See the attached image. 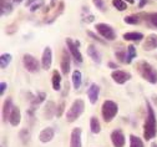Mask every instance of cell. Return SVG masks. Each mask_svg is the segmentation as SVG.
I'll return each instance as SVG.
<instances>
[{
	"instance_id": "6da1fadb",
	"label": "cell",
	"mask_w": 157,
	"mask_h": 147,
	"mask_svg": "<svg viewBox=\"0 0 157 147\" xmlns=\"http://www.w3.org/2000/svg\"><path fill=\"white\" fill-rule=\"evenodd\" d=\"M146 109H147V116L144 123V138L146 141H150L155 138L157 133V120H156V114L153 111V107L148 100H146Z\"/></svg>"
},
{
	"instance_id": "7a4b0ae2",
	"label": "cell",
	"mask_w": 157,
	"mask_h": 147,
	"mask_svg": "<svg viewBox=\"0 0 157 147\" xmlns=\"http://www.w3.org/2000/svg\"><path fill=\"white\" fill-rule=\"evenodd\" d=\"M136 70L137 72H139V75L146 80L147 82L152 83V85H155V83H157V71L156 69L150 64V62L147 61H139L136 64Z\"/></svg>"
},
{
	"instance_id": "3957f363",
	"label": "cell",
	"mask_w": 157,
	"mask_h": 147,
	"mask_svg": "<svg viewBox=\"0 0 157 147\" xmlns=\"http://www.w3.org/2000/svg\"><path fill=\"white\" fill-rule=\"evenodd\" d=\"M85 111V102L84 100L81 99H76L72 103H71V106L70 109L67 110L66 112V121L67 122H75L78 117H80Z\"/></svg>"
},
{
	"instance_id": "277c9868",
	"label": "cell",
	"mask_w": 157,
	"mask_h": 147,
	"mask_svg": "<svg viewBox=\"0 0 157 147\" xmlns=\"http://www.w3.org/2000/svg\"><path fill=\"white\" fill-rule=\"evenodd\" d=\"M119 112V105L111 100H105L101 106V115L106 123L111 122Z\"/></svg>"
},
{
	"instance_id": "5b68a950",
	"label": "cell",
	"mask_w": 157,
	"mask_h": 147,
	"mask_svg": "<svg viewBox=\"0 0 157 147\" xmlns=\"http://www.w3.org/2000/svg\"><path fill=\"white\" fill-rule=\"evenodd\" d=\"M96 31L99 33V35L104 39V40H109V41H113L116 39V31L113 30V28L109 24L105 23H100V24H96L95 26Z\"/></svg>"
},
{
	"instance_id": "8992f818",
	"label": "cell",
	"mask_w": 157,
	"mask_h": 147,
	"mask_svg": "<svg viewBox=\"0 0 157 147\" xmlns=\"http://www.w3.org/2000/svg\"><path fill=\"white\" fill-rule=\"evenodd\" d=\"M23 65L26 69V71L31 72V74H36L40 70V62L37 61V59L35 56H33L31 54H25L23 56Z\"/></svg>"
},
{
	"instance_id": "52a82bcc",
	"label": "cell",
	"mask_w": 157,
	"mask_h": 147,
	"mask_svg": "<svg viewBox=\"0 0 157 147\" xmlns=\"http://www.w3.org/2000/svg\"><path fill=\"white\" fill-rule=\"evenodd\" d=\"M65 43H66V48H67L69 52L71 54L72 59L75 60V62H77V64H82V61H84L82 54L80 52V50H78V46L75 44V41L71 37H66Z\"/></svg>"
},
{
	"instance_id": "ba28073f",
	"label": "cell",
	"mask_w": 157,
	"mask_h": 147,
	"mask_svg": "<svg viewBox=\"0 0 157 147\" xmlns=\"http://www.w3.org/2000/svg\"><path fill=\"white\" fill-rule=\"evenodd\" d=\"M71 54L69 52L67 49H63L61 51V60H60V69L63 75H67L71 70Z\"/></svg>"
},
{
	"instance_id": "9c48e42d",
	"label": "cell",
	"mask_w": 157,
	"mask_h": 147,
	"mask_svg": "<svg viewBox=\"0 0 157 147\" xmlns=\"http://www.w3.org/2000/svg\"><path fill=\"white\" fill-rule=\"evenodd\" d=\"M110 138H111V142H112L113 147H124L125 143H126V138H125V135H124L121 129L113 130L110 135Z\"/></svg>"
},
{
	"instance_id": "30bf717a",
	"label": "cell",
	"mask_w": 157,
	"mask_h": 147,
	"mask_svg": "<svg viewBox=\"0 0 157 147\" xmlns=\"http://www.w3.org/2000/svg\"><path fill=\"white\" fill-rule=\"evenodd\" d=\"M111 77L116 83L124 85V83H126L131 79V74L126 72V71H122V70H113L111 72Z\"/></svg>"
},
{
	"instance_id": "8fae6325",
	"label": "cell",
	"mask_w": 157,
	"mask_h": 147,
	"mask_svg": "<svg viewBox=\"0 0 157 147\" xmlns=\"http://www.w3.org/2000/svg\"><path fill=\"white\" fill-rule=\"evenodd\" d=\"M51 64H52V51H51L50 46H46L41 55V68L48 71V70H50Z\"/></svg>"
},
{
	"instance_id": "7c38bea8",
	"label": "cell",
	"mask_w": 157,
	"mask_h": 147,
	"mask_svg": "<svg viewBox=\"0 0 157 147\" xmlns=\"http://www.w3.org/2000/svg\"><path fill=\"white\" fill-rule=\"evenodd\" d=\"M81 133H82V130L80 127H75L71 131V135H70V147H82Z\"/></svg>"
},
{
	"instance_id": "4fadbf2b",
	"label": "cell",
	"mask_w": 157,
	"mask_h": 147,
	"mask_svg": "<svg viewBox=\"0 0 157 147\" xmlns=\"http://www.w3.org/2000/svg\"><path fill=\"white\" fill-rule=\"evenodd\" d=\"M87 97L91 105H95L99 100V95H100V86L97 83H91L90 87L87 89Z\"/></svg>"
},
{
	"instance_id": "5bb4252c",
	"label": "cell",
	"mask_w": 157,
	"mask_h": 147,
	"mask_svg": "<svg viewBox=\"0 0 157 147\" xmlns=\"http://www.w3.org/2000/svg\"><path fill=\"white\" fill-rule=\"evenodd\" d=\"M142 48L145 51H152L157 49V35L156 34H150L145 37V41L142 44Z\"/></svg>"
},
{
	"instance_id": "9a60e30c",
	"label": "cell",
	"mask_w": 157,
	"mask_h": 147,
	"mask_svg": "<svg viewBox=\"0 0 157 147\" xmlns=\"http://www.w3.org/2000/svg\"><path fill=\"white\" fill-rule=\"evenodd\" d=\"M139 15L142 20H145L147 26L157 29V13H141Z\"/></svg>"
},
{
	"instance_id": "2e32d148",
	"label": "cell",
	"mask_w": 157,
	"mask_h": 147,
	"mask_svg": "<svg viewBox=\"0 0 157 147\" xmlns=\"http://www.w3.org/2000/svg\"><path fill=\"white\" fill-rule=\"evenodd\" d=\"M13 107H14V105H13V100H11V97H8V99L4 101L3 110H2V117H3V122L9 121V117H10V114H11Z\"/></svg>"
},
{
	"instance_id": "e0dca14e",
	"label": "cell",
	"mask_w": 157,
	"mask_h": 147,
	"mask_svg": "<svg viewBox=\"0 0 157 147\" xmlns=\"http://www.w3.org/2000/svg\"><path fill=\"white\" fill-rule=\"evenodd\" d=\"M54 136H55V130L52 127H45L39 133V140L43 143H48L54 138Z\"/></svg>"
},
{
	"instance_id": "ac0fdd59",
	"label": "cell",
	"mask_w": 157,
	"mask_h": 147,
	"mask_svg": "<svg viewBox=\"0 0 157 147\" xmlns=\"http://www.w3.org/2000/svg\"><path fill=\"white\" fill-rule=\"evenodd\" d=\"M9 122L13 127H16V126L20 125L21 122V112H20V109L17 106H14L13 110H11V114H10V117H9Z\"/></svg>"
},
{
	"instance_id": "d6986e66",
	"label": "cell",
	"mask_w": 157,
	"mask_h": 147,
	"mask_svg": "<svg viewBox=\"0 0 157 147\" xmlns=\"http://www.w3.org/2000/svg\"><path fill=\"white\" fill-rule=\"evenodd\" d=\"M13 0H0V14H2V16H8L13 13Z\"/></svg>"
},
{
	"instance_id": "ffe728a7",
	"label": "cell",
	"mask_w": 157,
	"mask_h": 147,
	"mask_svg": "<svg viewBox=\"0 0 157 147\" xmlns=\"http://www.w3.org/2000/svg\"><path fill=\"white\" fill-rule=\"evenodd\" d=\"M56 105L54 101H46V105L44 107V116L46 120H52L54 116H56Z\"/></svg>"
},
{
	"instance_id": "44dd1931",
	"label": "cell",
	"mask_w": 157,
	"mask_h": 147,
	"mask_svg": "<svg viewBox=\"0 0 157 147\" xmlns=\"http://www.w3.org/2000/svg\"><path fill=\"white\" fill-rule=\"evenodd\" d=\"M124 40L126 41H132V43H140L145 39L142 33H136V31H131V33H125L122 35Z\"/></svg>"
},
{
	"instance_id": "7402d4cb",
	"label": "cell",
	"mask_w": 157,
	"mask_h": 147,
	"mask_svg": "<svg viewBox=\"0 0 157 147\" xmlns=\"http://www.w3.org/2000/svg\"><path fill=\"white\" fill-rule=\"evenodd\" d=\"M71 83L75 90H78L82 83V74L80 70H74L71 75Z\"/></svg>"
},
{
	"instance_id": "603a6c76",
	"label": "cell",
	"mask_w": 157,
	"mask_h": 147,
	"mask_svg": "<svg viewBox=\"0 0 157 147\" xmlns=\"http://www.w3.org/2000/svg\"><path fill=\"white\" fill-rule=\"evenodd\" d=\"M87 55L92 59L94 62H96V64H100L101 62V54H100V51L97 50V48L95 45L90 44L87 46Z\"/></svg>"
},
{
	"instance_id": "cb8c5ba5",
	"label": "cell",
	"mask_w": 157,
	"mask_h": 147,
	"mask_svg": "<svg viewBox=\"0 0 157 147\" xmlns=\"http://www.w3.org/2000/svg\"><path fill=\"white\" fill-rule=\"evenodd\" d=\"M51 83H52V89L55 91H61V74L57 70L52 71L51 75Z\"/></svg>"
},
{
	"instance_id": "d4e9b609",
	"label": "cell",
	"mask_w": 157,
	"mask_h": 147,
	"mask_svg": "<svg viewBox=\"0 0 157 147\" xmlns=\"http://www.w3.org/2000/svg\"><path fill=\"white\" fill-rule=\"evenodd\" d=\"M64 9H65V4H64V2H60V3H59V6L56 8V11L54 13V15L48 17V19H45V24H52L55 20L64 13Z\"/></svg>"
},
{
	"instance_id": "484cf974",
	"label": "cell",
	"mask_w": 157,
	"mask_h": 147,
	"mask_svg": "<svg viewBox=\"0 0 157 147\" xmlns=\"http://www.w3.org/2000/svg\"><path fill=\"white\" fill-rule=\"evenodd\" d=\"M90 130L92 133L97 135V133H100L101 132V123L99 121V118H97L96 116H92L90 118Z\"/></svg>"
},
{
	"instance_id": "4316f807",
	"label": "cell",
	"mask_w": 157,
	"mask_h": 147,
	"mask_svg": "<svg viewBox=\"0 0 157 147\" xmlns=\"http://www.w3.org/2000/svg\"><path fill=\"white\" fill-rule=\"evenodd\" d=\"M124 21L128 25H139L141 21H142V19L139 14H132V15H127L124 17Z\"/></svg>"
},
{
	"instance_id": "83f0119b",
	"label": "cell",
	"mask_w": 157,
	"mask_h": 147,
	"mask_svg": "<svg viewBox=\"0 0 157 147\" xmlns=\"http://www.w3.org/2000/svg\"><path fill=\"white\" fill-rule=\"evenodd\" d=\"M11 54L6 52V54H2V56H0V68H2V70H5L11 62Z\"/></svg>"
},
{
	"instance_id": "f1b7e54d",
	"label": "cell",
	"mask_w": 157,
	"mask_h": 147,
	"mask_svg": "<svg viewBox=\"0 0 157 147\" xmlns=\"http://www.w3.org/2000/svg\"><path fill=\"white\" fill-rule=\"evenodd\" d=\"M115 56L119 60V62L121 64H126V56H127V50H125L124 48H119L115 50Z\"/></svg>"
},
{
	"instance_id": "f546056e",
	"label": "cell",
	"mask_w": 157,
	"mask_h": 147,
	"mask_svg": "<svg viewBox=\"0 0 157 147\" xmlns=\"http://www.w3.org/2000/svg\"><path fill=\"white\" fill-rule=\"evenodd\" d=\"M127 56H126V64H131L132 62V60L137 56V51H136V48H135V45H128L127 46Z\"/></svg>"
},
{
	"instance_id": "4dcf8cb0",
	"label": "cell",
	"mask_w": 157,
	"mask_h": 147,
	"mask_svg": "<svg viewBox=\"0 0 157 147\" xmlns=\"http://www.w3.org/2000/svg\"><path fill=\"white\" fill-rule=\"evenodd\" d=\"M19 138L21 140V142L24 145H28L30 142V131H29V129H21L20 132H19Z\"/></svg>"
},
{
	"instance_id": "1f68e13d",
	"label": "cell",
	"mask_w": 157,
	"mask_h": 147,
	"mask_svg": "<svg viewBox=\"0 0 157 147\" xmlns=\"http://www.w3.org/2000/svg\"><path fill=\"white\" fill-rule=\"evenodd\" d=\"M130 147H145L144 141L135 135H130Z\"/></svg>"
},
{
	"instance_id": "d6a6232c",
	"label": "cell",
	"mask_w": 157,
	"mask_h": 147,
	"mask_svg": "<svg viewBox=\"0 0 157 147\" xmlns=\"http://www.w3.org/2000/svg\"><path fill=\"white\" fill-rule=\"evenodd\" d=\"M112 5L119 11H125L127 9V3L124 0H112Z\"/></svg>"
},
{
	"instance_id": "836d02e7",
	"label": "cell",
	"mask_w": 157,
	"mask_h": 147,
	"mask_svg": "<svg viewBox=\"0 0 157 147\" xmlns=\"http://www.w3.org/2000/svg\"><path fill=\"white\" fill-rule=\"evenodd\" d=\"M92 3L96 6V9H99L101 13H105L107 10V5L105 3V0H92Z\"/></svg>"
},
{
	"instance_id": "e575fe53",
	"label": "cell",
	"mask_w": 157,
	"mask_h": 147,
	"mask_svg": "<svg viewBox=\"0 0 157 147\" xmlns=\"http://www.w3.org/2000/svg\"><path fill=\"white\" fill-rule=\"evenodd\" d=\"M86 34L91 37V39H94V40H96L97 41V43H99V44H101V45H105L106 44V40H104V39H101L100 36H97L95 33H92V31H90V30H87L86 31Z\"/></svg>"
},
{
	"instance_id": "d590c367",
	"label": "cell",
	"mask_w": 157,
	"mask_h": 147,
	"mask_svg": "<svg viewBox=\"0 0 157 147\" xmlns=\"http://www.w3.org/2000/svg\"><path fill=\"white\" fill-rule=\"evenodd\" d=\"M65 107H66V105H65V101H61L60 103L57 105V107H56V117H61V116L64 115Z\"/></svg>"
},
{
	"instance_id": "8d00e7d4",
	"label": "cell",
	"mask_w": 157,
	"mask_h": 147,
	"mask_svg": "<svg viewBox=\"0 0 157 147\" xmlns=\"http://www.w3.org/2000/svg\"><path fill=\"white\" fill-rule=\"evenodd\" d=\"M17 31V24L16 23H11V24H9L6 28H5V33L8 34V35H13V34H15Z\"/></svg>"
},
{
	"instance_id": "74e56055",
	"label": "cell",
	"mask_w": 157,
	"mask_h": 147,
	"mask_svg": "<svg viewBox=\"0 0 157 147\" xmlns=\"http://www.w3.org/2000/svg\"><path fill=\"white\" fill-rule=\"evenodd\" d=\"M44 4H45L44 0H37V2H36L34 5H31V6H30V11H31V13H35L36 10L40 9V8H41Z\"/></svg>"
},
{
	"instance_id": "f35d334b",
	"label": "cell",
	"mask_w": 157,
	"mask_h": 147,
	"mask_svg": "<svg viewBox=\"0 0 157 147\" xmlns=\"http://www.w3.org/2000/svg\"><path fill=\"white\" fill-rule=\"evenodd\" d=\"M8 89V83L6 82H2V83H0V95H2V96H4V94H5V90Z\"/></svg>"
},
{
	"instance_id": "ab89813d",
	"label": "cell",
	"mask_w": 157,
	"mask_h": 147,
	"mask_svg": "<svg viewBox=\"0 0 157 147\" xmlns=\"http://www.w3.org/2000/svg\"><path fill=\"white\" fill-rule=\"evenodd\" d=\"M69 89H70V83L66 82V83H65V86H64V91L61 92V96H63V97L67 96V94H69Z\"/></svg>"
},
{
	"instance_id": "60d3db41",
	"label": "cell",
	"mask_w": 157,
	"mask_h": 147,
	"mask_svg": "<svg viewBox=\"0 0 157 147\" xmlns=\"http://www.w3.org/2000/svg\"><path fill=\"white\" fill-rule=\"evenodd\" d=\"M107 66H109L110 69H112V70H116V69H119V65H117L116 62H113V61H110L109 64H107Z\"/></svg>"
},
{
	"instance_id": "b9f144b4",
	"label": "cell",
	"mask_w": 157,
	"mask_h": 147,
	"mask_svg": "<svg viewBox=\"0 0 157 147\" xmlns=\"http://www.w3.org/2000/svg\"><path fill=\"white\" fill-rule=\"evenodd\" d=\"M94 19H95V16L90 14V15H87V16L84 19V21H86V23H92V21H94Z\"/></svg>"
},
{
	"instance_id": "7bdbcfd3",
	"label": "cell",
	"mask_w": 157,
	"mask_h": 147,
	"mask_svg": "<svg viewBox=\"0 0 157 147\" xmlns=\"http://www.w3.org/2000/svg\"><path fill=\"white\" fill-rule=\"evenodd\" d=\"M36 2H37V0H26L25 6H31V5H34Z\"/></svg>"
},
{
	"instance_id": "ee69618b",
	"label": "cell",
	"mask_w": 157,
	"mask_h": 147,
	"mask_svg": "<svg viewBox=\"0 0 157 147\" xmlns=\"http://www.w3.org/2000/svg\"><path fill=\"white\" fill-rule=\"evenodd\" d=\"M146 4H147V0H140V3H139V8H140V9H142Z\"/></svg>"
},
{
	"instance_id": "f6af8a7d",
	"label": "cell",
	"mask_w": 157,
	"mask_h": 147,
	"mask_svg": "<svg viewBox=\"0 0 157 147\" xmlns=\"http://www.w3.org/2000/svg\"><path fill=\"white\" fill-rule=\"evenodd\" d=\"M55 5H56V0H51V2H50V5H49V6H50V8H54Z\"/></svg>"
},
{
	"instance_id": "bcb514c9",
	"label": "cell",
	"mask_w": 157,
	"mask_h": 147,
	"mask_svg": "<svg viewBox=\"0 0 157 147\" xmlns=\"http://www.w3.org/2000/svg\"><path fill=\"white\" fill-rule=\"evenodd\" d=\"M152 101L155 103V106H157V96H152Z\"/></svg>"
},
{
	"instance_id": "7dc6e473",
	"label": "cell",
	"mask_w": 157,
	"mask_h": 147,
	"mask_svg": "<svg viewBox=\"0 0 157 147\" xmlns=\"http://www.w3.org/2000/svg\"><path fill=\"white\" fill-rule=\"evenodd\" d=\"M124 2H126L128 4H135V0H124Z\"/></svg>"
},
{
	"instance_id": "c3c4849f",
	"label": "cell",
	"mask_w": 157,
	"mask_h": 147,
	"mask_svg": "<svg viewBox=\"0 0 157 147\" xmlns=\"http://www.w3.org/2000/svg\"><path fill=\"white\" fill-rule=\"evenodd\" d=\"M13 2H14V4H20L23 0H13Z\"/></svg>"
},
{
	"instance_id": "681fc988",
	"label": "cell",
	"mask_w": 157,
	"mask_h": 147,
	"mask_svg": "<svg viewBox=\"0 0 157 147\" xmlns=\"http://www.w3.org/2000/svg\"><path fill=\"white\" fill-rule=\"evenodd\" d=\"M151 147H157V143H156V142H152V143H151Z\"/></svg>"
},
{
	"instance_id": "f907efd6",
	"label": "cell",
	"mask_w": 157,
	"mask_h": 147,
	"mask_svg": "<svg viewBox=\"0 0 157 147\" xmlns=\"http://www.w3.org/2000/svg\"><path fill=\"white\" fill-rule=\"evenodd\" d=\"M75 44H76L78 48H80V41H77V40H76V41H75Z\"/></svg>"
},
{
	"instance_id": "816d5d0a",
	"label": "cell",
	"mask_w": 157,
	"mask_h": 147,
	"mask_svg": "<svg viewBox=\"0 0 157 147\" xmlns=\"http://www.w3.org/2000/svg\"><path fill=\"white\" fill-rule=\"evenodd\" d=\"M156 59H157V56H156Z\"/></svg>"
}]
</instances>
